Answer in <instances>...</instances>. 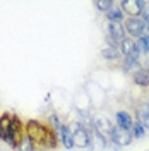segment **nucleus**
<instances>
[{
    "mask_svg": "<svg viewBox=\"0 0 149 151\" xmlns=\"http://www.w3.org/2000/svg\"><path fill=\"white\" fill-rule=\"evenodd\" d=\"M120 53L123 57H130V58H135V60H139V55H140V47L139 43H135L134 40L130 38H125L123 41L120 43Z\"/></svg>",
    "mask_w": 149,
    "mask_h": 151,
    "instance_id": "6",
    "label": "nucleus"
},
{
    "mask_svg": "<svg viewBox=\"0 0 149 151\" xmlns=\"http://www.w3.org/2000/svg\"><path fill=\"white\" fill-rule=\"evenodd\" d=\"M58 139H60L62 144L65 146V150H72V148H74V136H72L70 125L62 124V127H60V131H58Z\"/></svg>",
    "mask_w": 149,
    "mask_h": 151,
    "instance_id": "10",
    "label": "nucleus"
},
{
    "mask_svg": "<svg viewBox=\"0 0 149 151\" xmlns=\"http://www.w3.org/2000/svg\"><path fill=\"white\" fill-rule=\"evenodd\" d=\"M132 69H134V72H135L137 69H140L139 60L130 58V57H125V60H123V70H125V72H129V70H132Z\"/></svg>",
    "mask_w": 149,
    "mask_h": 151,
    "instance_id": "18",
    "label": "nucleus"
},
{
    "mask_svg": "<svg viewBox=\"0 0 149 151\" xmlns=\"http://www.w3.org/2000/svg\"><path fill=\"white\" fill-rule=\"evenodd\" d=\"M135 115H137V122L148 131L149 129V101H142V103L137 106Z\"/></svg>",
    "mask_w": 149,
    "mask_h": 151,
    "instance_id": "13",
    "label": "nucleus"
},
{
    "mask_svg": "<svg viewBox=\"0 0 149 151\" xmlns=\"http://www.w3.org/2000/svg\"><path fill=\"white\" fill-rule=\"evenodd\" d=\"M132 79H134V83H135L137 86H140V88H148L149 86V69H146V67L137 69V70L134 72V76H132Z\"/></svg>",
    "mask_w": 149,
    "mask_h": 151,
    "instance_id": "14",
    "label": "nucleus"
},
{
    "mask_svg": "<svg viewBox=\"0 0 149 151\" xmlns=\"http://www.w3.org/2000/svg\"><path fill=\"white\" fill-rule=\"evenodd\" d=\"M115 120H117V127H120V129H123V131H130L132 125H134V119H132V115L129 112H123V110L117 112Z\"/></svg>",
    "mask_w": 149,
    "mask_h": 151,
    "instance_id": "12",
    "label": "nucleus"
},
{
    "mask_svg": "<svg viewBox=\"0 0 149 151\" xmlns=\"http://www.w3.org/2000/svg\"><path fill=\"white\" fill-rule=\"evenodd\" d=\"M139 47L146 52V53H149V35H142V36L139 38Z\"/></svg>",
    "mask_w": 149,
    "mask_h": 151,
    "instance_id": "22",
    "label": "nucleus"
},
{
    "mask_svg": "<svg viewBox=\"0 0 149 151\" xmlns=\"http://www.w3.org/2000/svg\"><path fill=\"white\" fill-rule=\"evenodd\" d=\"M144 132H146V129H144L139 122H134V125H132V136H135V137H142Z\"/></svg>",
    "mask_w": 149,
    "mask_h": 151,
    "instance_id": "21",
    "label": "nucleus"
},
{
    "mask_svg": "<svg viewBox=\"0 0 149 151\" xmlns=\"http://www.w3.org/2000/svg\"><path fill=\"white\" fill-rule=\"evenodd\" d=\"M101 57L103 58H106V60H117V58L120 57V50L108 45V47H105L101 50Z\"/></svg>",
    "mask_w": 149,
    "mask_h": 151,
    "instance_id": "16",
    "label": "nucleus"
},
{
    "mask_svg": "<svg viewBox=\"0 0 149 151\" xmlns=\"http://www.w3.org/2000/svg\"><path fill=\"white\" fill-rule=\"evenodd\" d=\"M17 151H36V146L33 144V141L29 139L28 136H24V137L21 139V142H19Z\"/></svg>",
    "mask_w": 149,
    "mask_h": 151,
    "instance_id": "17",
    "label": "nucleus"
},
{
    "mask_svg": "<svg viewBox=\"0 0 149 151\" xmlns=\"http://www.w3.org/2000/svg\"><path fill=\"white\" fill-rule=\"evenodd\" d=\"M140 19L144 21V24H146V29H149V2L146 4V7L142 10V14H140Z\"/></svg>",
    "mask_w": 149,
    "mask_h": 151,
    "instance_id": "23",
    "label": "nucleus"
},
{
    "mask_svg": "<svg viewBox=\"0 0 149 151\" xmlns=\"http://www.w3.org/2000/svg\"><path fill=\"white\" fill-rule=\"evenodd\" d=\"M106 19L110 22H118V24H122V21H123V10L120 7H112V9L106 12Z\"/></svg>",
    "mask_w": 149,
    "mask_h": 151,
    "instance_id": "15",
    "label": "nucleus"
},
{
    "mask_svg": "<svg viewBox=\"0 0 149 151\" xmlns=\"http://www.w3.org/2000/svg\"><path fill=\"white\" fill-rule=\"evenodd\" d=\"M146 4L148 2H144V0H123V2H120V9L123 10V14H129L130 17H139L146 7Z\"/></svg>",
    "mask_w": 149,
    "mask_h": 151,
    "instance_id": "4",
    "label": "nucleus"
},
{
    "mask_svg": "<svg viewBox=\"0 0 149 151\" xmlns=\"http://www.w3.org/2000/svg\"><path fill=\"white\" fill-rule=\"evenodd\" d=\"M10 127H12V113L4 112L0 115V139L7 142L10 136Z\"/></svg>",
    "mask_w": 149,
    "mask_h": 151,
    "instance_id": "9",
    "label": "nucleus"
},
{
    "mask_svg": "<svg viewBox=\"0 0 149 151\" xmlns=\"http://www.w3.org/2000/svg\"><path fill=\"white\" fill-rule=\"evenodd\" d=\"M26 127H24V124L22 120L19 119L17 115H12V127H10V136L9 139H7V144H9L10 148H14V150H17L19 142L21 139L26 136Z\"/></svg>",
    "mask_w": 149,
    "mask_h": 151,
    "instance_id": "2",
    "label": "nucleus"
},
{
    "mask_svg": "<svg viewBox=\"0 0 149 151\" xmlns=\"http://www.w3.org/2000/svg\"><path fill=\"white\" fill-rule=\"evenodd\" d=\"M146 31V24L140 17H127L125 19V33H129L130 36L140 38Z\"/></svg>",
    "mask_w": 149,
    "mask_h": 151,
    "instance_id": "5",
    "label": "nucleus"
},
{
    "mask_svg": "<svg viewBox=\"0 0 149 151\" xmlns=\"http://www.w3.org/2000/svg\"><path fill=\"white\" fill-rule=\"evenodd\" d=\"M108 36L113 38V41L117 43V45H120L122 41L125 40V28L118 24V22H108Z\"/></svg>",
    "mask_w": 149,
    "mask_h": 151,
    "instance_id": "11",
    "label": "nucleus"
},
{
    "mask_svg": "<svg viewBox=\"0 0 149 151\" xmlns=\"http://www.w3.org/2000/svg\"><path fill=\"white\" fill-rule=\"evenodd\" d=\"M110 139H112L117 146H127V144L132 142L134 136L130 134V131H123L120 127H113L112 134H110Z\"/></svg>",
    "mask_w": 149,
    "mask_h": 151,
    "instance_id": "8",
    "label": "nucleus"
},
{
    "mask_svg": "<svg viewBox=\"0 0 149 151\" xmlns=\"http://www.w3.org/2000/svg\"><path fill=\"white\" fill-rule=\"evenodd\" d=\"M93 127H94V131L98 132V134H101L105 139L110 137V134L113 131V124L106 117H103V115H98V117L93 119Z\"/></svg>",
    "mask_w": 149,
    "mask_h": 151,
    "instance_id": "7",
    "label": "nucleus"
},
{
    "mask_svg": "<svg viewBox=\"0 0 149 151\" xmlns=\"http://www.w3.org/2000/svg\"><path fill=\"white\" fill-rule=\"evenodd\" d=\"M48 132H50V125L38 122V120H28L26 122V136L33 141L36 148H45Z\"/></svg>",
    "mask_w": 149,
    "mask_h": 151,
    "instance_id": "1",
    "label": "nucleus"
},
{
    "mask_svg": "<svg viewBox=\"0 0 149 151\" xmlns=\"http://www.w3.org/2000/svg\"><path fill=\"white\" fill-rule=\"evenodd\" d=\"M48 124H50V127L58 134L60 127H62V124H60V119H58V115H57V113H52V115L48 117Z\"/></svg>",
    "mask_w": 149,
    "mask_h": 151,
    "instance_id": "19",
    "label": "nucleus"
},
{
    "mask_svg": "<svg viewBox=\"0 0 149 151\" xmlns=\"http://www.w3.org/2000/svg\"><path fill=\"white\" fill-rule=\"evenodd\" d=\"M94 5L101 10V12H108L113 7V2L112 0H101V2H94Z\"/></svg>",
    "mask_w": 149,
    "mask_h": 151,
    "instance_id": "20",
    "label": "nucleus"
},
{
    "mask_svg": "<svg viewBox=\"0 0 149 151\" xmlns=\"http://www.w3.org/2000/svg\"><path fill=\"white\" fill-rule=\"evenodd\" d=\"M70 129H72V136H74V146H77V148H89L91 146V134L79 122H74L70 125Z\"/></svg>",
    "mask_w": 149,
    "mask_h": 151,
    "instance_id": "3",
    "label": "nucleus"
}]
</instances>
